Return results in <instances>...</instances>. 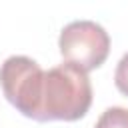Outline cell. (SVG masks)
I'll return each mask as SVG.
<instances>
[{
    "label": "cell",
    "instance_id": "7a4b0ae2",
    "mask_svg": "<svg viewBox=\"0 0 128 128\" xmlns=\"http://www.w3.org/2000/svg\"><path fill=\"white\" fill-rule=\"evenodd\" d=\"M0 86L6 100L26 118L42 116L44 70L28 56H10L0 66Z\"/></svg>",
    "mask_w": 128,
    "mask_h": 128
},
{
    "label": "cell",
    "instance_id": "6da1fadb",
    "mask_svg": "<svg viewBox=\"0 0 128 128\" xmlns=\"http://www.w3.org/2000/svg\"><path fill=\"white\" fill-rule=\"evenodd\" d=\"M92 104V84L86 72L64 62L44 72L40 122H74L86 116Z\"/></svg>",
    "mask_w": 128,
    "mask_h": 128
},
{
    "label": "cell",
    "instance_id": "5b68a950",
    "mask_svg": "<svg viewBox=\"0 0 128 128\" xmlns=\"http://www.w3.org/2000/svg\"><path fill=\"white\" fill-rule=\"evenodd\" d=\"M114 84L116 88L128 96V52L120 58V62L116 64V72H114Z\"/></svg>",
    "mask_w": 128,
    "mask_h": 128
},
{
    "label": "cell",
    "instance_id": "3957f363",
    "mask_svg": "<svg viewBox=\"0 0 128 128\" xmlns=\"http://www.w3.org/2000/svg\"><path fill=\"white\" fill-rule=\"evenodd\" d=\"M58 48L68 64L88 74L90 70L102 66L108 58L110 36L100 24L92 20H74L62 28Z\"/></svg>",
    "mask_w": 128,
    "mask_h": 128
},
{
    "label": "cell",
    "instance_id": "277c9868",
    "mask_svg": "<svg viewBox=\"0 0 128 128\" xmlns=\"http://www.w3.org/2000/svg\"><path fill=\"white\" fill-rule=\"evenodd\" d=\"M94 128H128V108L110 106L106 108Z\"/></svg>",
    "mask_w": 128,
    "mask_h": 128
}]
</instances>
